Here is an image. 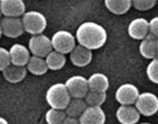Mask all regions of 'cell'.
<instances>
[{"label":"cell","mask_w":158,"mask_h":124,"mask_svg":"<svg viewBox=\"0 0 158 124\" xmlns=\"http://www.w3.org/2000/svg\"><path fill=\"white\" fill-rule=\"evenodd\" d=\"M77 42L89 50L101 49L107 41V33L102 25L94 22H85L76 31Z\"/></svg>","instance_id":"cell-1"},{"label":"cell","mask_w":158,"mask_h":124,"mask_svg":"<svg viewBox=\"0 0 158 124\" xmlns=\"http://www.w3.org/2000/svg\"><path fill=\"white\" fill-rule=\"evenodd\" d=\"M45 98L49 106H51V108L64 111L68 107V105L71 101L73 97L70 96L66 84L58 82V84H54L48 89Z\"/></svg>","instance_id":"cell-2"},{"label":"cell","mask_w":158,"mask_h":124,"mask_svg":"<svg viewBox=\"0 0 158 124\" xmlns=\"http://www.w3.org/2000/svg\"><path fill=\"white\" fill-rule=\"evenodd\" d=\"M22 20H23L25 32L32 34V36L42 34L45 31L46 25H48V20H46L45 16L36 10L26 11L22 17Z\"/></svg>","instance_id":"cell-3"},{"label":"cell","mask_w":158,"mask_h":124,"mask_svg":"<svg viewBox=\"0 0 158 124\" xmlns=\"http://www.w3.org/2000/svg\"><path fill=\"white\" fill-rule=\"evenodd\" d=\"M52 46L53 50L62 54L71 53L76 48L77 39L68 31H58L52 35Z\"/></svg>","instance_id":"cell-4"},{"label":"cell","mask_w":158,"mask_h":124,"mask_svg":"<svg viewBox=\"0 0 158 124\" xmlns=\"http://www.w3.org/2000/svg\"><path fill=\"white\" fill-rule=\"evenodd\" d=\"M28 49L33 56L46 58L53 51L52 41L44 34L34 35L28 41Z\"/></svg>","instance_id":"cell-5"},{"label":"cell","mask_w":158,"mask_h":124,"mask_svg":"<svg viewBox=\"0 0 158 124\" xmlns=\"http://www.w3.org/2000/svg\"><path fill=\"white\" fill-rule=\"evenodd\" d=\"M135 106L143 116H152L158 112V97L149 92L139 95Z\"/></svg>","instance_id":"cell-6"},{"label":"cell","mask_w":158,"mask_h":124,"mask_svg":"<svg viewBox=\"0 0 158 124\" xmlns=\"http://www.w3.org/2000/svg\"><path fill=\"white\" fill-rule=\"evenodd\" d=\"M67 89L73 98H82L85 99L89 93L88 79L82 76H73L66 81Z\"/></svg>","instance_id":"cell-7"},{"label":"cell","mask_w":158,"mask_h":124,"mask_svg":"<svg viewBox=\"0 0 158 124\" xmlns=\"http://www.w3.org/2000/svg\"><path fill=\"white\" fill-rule=\"evenodd\" d=\"M24 24L22 18L16 17H3L1 19V34L9 39H16L19 37L23 33Z\"/></svg>","instance_id":"cell-8"},{"label":"cell","mask_w":158,"mask_h":124,"mask_svg":"<svg viewBox=\"0 0 158 124\" xmlns=\"http://www.w3.org/2000/svg\"><path fill=\"white\" fill-rule=\"evenodd\" d=\"M139 89L132 84H123L116 89L115 99L121 105H133L138 99Z\"/></svg>","instance_id":"cell-9"},{"label":"cell","mask_w":158,"mask_h":124,"mask_svg":"<svg viewBox=\"0 0 158 124\" xmlns=\"http://www.w3.org/2000/svg\"><path fill=\"white\" fill-rule=\"evenodd\" d=\"M26 6L24 0H1L0 1V10L5 17H23Z\"/></svg>","instance_id":"cell-10"},{"label":"cell","mask_w":158,"mask_h":124,"mask_svg":"<svg viewBox=\"0 0 158 124\" xmlns=\"http://www.w3.org/2000/svg\"><path fill=\"white\" fill-rule=\"evenodd\" d=\"M128 34L133 39H140L142 41L150 34L149 30V22L145 18H135L129 24Z\"/></svg>","instance_id":"cell-11"},{"label":"cell","mask_w":158,"mask_h":124,"mask_svg":"<svg viewBox=\"0 0 158 124\" xmlns=\"http://www.w3.org/2000/svg\"><path fill=\"white\" fill-rule=\"evenodd\" d=\"M116 118L121 124H138L140 120V113L135 106L121 105L116 110Z\"/></svg>","instance_id":"cell-12"},{"label":"cell","mask_w":158,"mask_h":124,"mask_svg":"<svg viewBox=\"0 0 158 124\" xmlns=\"http://www.w3.org/2000/svg\"><path fill=\"white\" fill-rule=\"evenodd\" d=\"M79 120L81 124H105L106 115L101 106H88Z\"/></svg>","instance_id":"cell-13"},{"label":"cell","mask_w":158,"mask_h":124,"mask_svg":"<svg viewBox=\"0 0 158 124\" xmlns=\"http://www.w3.org/2000/svg\"><path fill=\"white\" fill-rule=\"evenodd\" d=\"M10 56H11V64L20 65V67H25L31 60V51L28 48H26L23 44L16 43L14 44L9 50Z\"/></svg>","instance_id":"cell-14"},{"label":"cell","mask_w":158,"mask_h":124,"mask_svg":"<svg viewBox=\"0 0 158 124\" xmlns=\"http://www.w3.org/2000/svg\"><path fill=\"white\" fill-rule=\"evenodd\" d=\"M93 59V53L92 50L87 49L82 45H77L73 51L70 53V61L73 65L79 67V68H82V67H86L88 65Z\"/></svg>","instance_id":"cell-15"},{"label":"cell","mask_w":158,"mask_h":124,"mask_svg":"<svg viewBox=\"0 0 158 124\" xmlns=\"http://www.w3.org/2000/svg\"><path fill=\"white\" fill-rule=\"evenodd\" d=\"M139 52L145 59H155L158 53V39L149 34L139 45Z\"/></svg>","instance_id":"cell-16"},{"label":"cell","mask_w":158,"mask_h":124,"mask_svg":"<svg viewBox=\"0 0 158 124\" xmlns=\"http://www.w3.org/2000/svg\"><path fill=\"white\" fill-rule=\"evenodd\" d=\"M27 68L25 67H20V65H15L11 64L9 65L8 68H6L2 71L3 78L6 79L8 82H11V84H17V82H20L23 79H25L27 75Z\"/></svg>","instance_id":"cell-17"},{"label":"cell","mask_w":158,"mask_h":124,"mask_svg":"<svg viewBox=\"0 0 158 124\" xmlns=\"http://www.w3.org/2000/svg\"><path fill=\"white\" fill-rule=\"evenodd\" d=\"M88 85L89 90H92V92L106 93V90L110 87V81L106 75L101 73V72H96L88 78Z\"/></svg>","instance_id":"cell-18"},{"label":"cell","mask_w":158,"mask_h":124,"mask_svg":"<svg viewBox=\"0 0 158 124\" xmlns=\"http://www.w3.org/2000/svg\"><path fill=\"white\" fill-rule=\"evenodd\" d=\"M105 7L115 15H123L128 13L132 7V0H104Z\"/></svg>","instance_id":"cell-19"},{"label":"cell","mask_w":158,"mask_h":124,"mask_svg":"<svg viewBox=\"0 0 158 124\" xmlns=\"http://www.w3.org/2000/svg\"><path fill=\"white\" fill-rule=\"evenodd\" d=\"M88 107L87 103L82 98H73L69 103L68 107L64 110L67 116L79 118L82 115V113L86 111V108Z\"/></svg>","instance_id":"cell-20"},{"label":"cell","mask_w":158,"mask_h":124,"mask_svg":"<svg viewBox=\"0 0 158 124\" xmlns=\"http://www.w3.org/2000/svg\"><path fill=\"white\" fill-rule=\"evenodd\" d=\"M27 70L35 76H42L46 73L49 70V67L46 64V61L44 58H40V56H33L31 58L30 62L26 65Z\"/></svg>","instance_id":"cell-21"},{"label":"cell","mask_w":158,"mask_h":124,"mask_svg":"<svg viewBox=\"0 0 158 124\" xmlns=\"http://www.w3.org/2000/svg\"><path fill=\"white\" fill-rule=\"evenodd\" d=\"M46 64L49 67V70H60L66 64V56L60 52H56L53 50L49 56L45 58Z\"/></svg>","instance_id":"cell-22"},{"label":"cell","mask_w":158,"mask_h":124,"mask_svg":"<svg viewBox=\"0 0 158 124\" xmlns=\"http://www.w3.org/2000/svg\"><path fill=\"white\" fill-rule=\"evenodd\" d=\"M67 118L66 112L62 110L56 108H50L45 114V121L48 124H63Z\"/></svg>","instance_id":"cell-23"},{"label":"cell","mask_w":158,"mask_h":124,"mask_svg":"<svg viewBox=\"0 0 158 124\" xmlns=\"http://www.w3.org/2000/svg\"><path fill=\"white\" fill-rule=\"evenodd\" d=\"M106 101V93L92 92L89 90L87 96L85 97V101L88 106H102Z\"/></svg>","instance_id":"cell-24"},{"label":"cell","mask_w":158,"mask_h":124,"mask_svg":"<svg viewBox=\"0 0 158 124\" xmlns=\"http://www.w3.org/2000/svg\"><path fill=\"white\" fill-rule=\"evenodd\" d=\"M146 73L150 81L158 85V58H155L149 62L146 69Z\"/></svg>","instance_id":"cell-25"},{"label":"cell","mask_w":158,"mask_h":124,"mask_svg":"<svg viewBox=\"0 0 158 124\" xmlns=\"http://www.w3.org/2000/svg\"><path fill=\"white\" fill-rule=\"evenodd\" d=\"M158 2V0H132V6L137 10L145 11L154 8L155 5Z\"/></svg>","instance_id":"cell-26"},{"label":"cell","mask_w":158,"mask_h":124,"mask_svg":"<svg viewBox=\"0 0 158 124\" xmlns=\"http://www.w3.org/2000/svg\"><path fill=\"white\" fill-rule=\"evenodd\" d=\"M9 65H11V56H10L9 50L1 48L0 49V70L3 71Z\"/></svg>","instance_id":"cell-27"},{"label":"cell","mask_w":158,"mask_h":124,"mask_svg":"<svg viewBox=\"0 0 158 124\" xmlns=\"http://www.w3.org/2000/svg\"><path fill=\"white\" fill-rule=\"evenodd\" d=\"M149 30L150 34L158 39V16L152 18V20L149 22Z\"/></svg>","instance_id":"cell-28"},{"label":"cell","mask_w":158,"mask_h":124,"mask_svg":"<svg viewBox=\"0 0 158 124\" xmlns=\"http://www.w3.org/2000/svg\"><path fill=\"white\" fill-rule=\"evenodd\" d=\"M63 124H81L80 120L77 118H71V116H67V118L64 120Z\"/></svg>","instance_id":"cell-29"},{"label":"cell","mask_w":158,"mask_h":124,"mask_svg":"<svg viewBox=\"0 0 158 124\" xmlns=\"http://www.w3.org/2000/svg\"><path fill=\"white\" fill-rule=\"evenodd\" d=\"M0 124H9V123H8V121H7L6 118H0Z\"/></svg>","instance_id":"cell-30"},{"label":"cell","mask_w":158,"mask_h":124,"mask_svg":"<svg viewBox=\"0 0 158 124\" xmlns=\"http://www.w3.org/2000/svg\"><path fill=\"white\" fill-rule=\"evenodd\" d=\"M138 124H150V123H148V122H142V123H138Z\"/></svg>","instance_id":"cell-31"},{"label":"cell","mask_w":158,"mask_h":124,"mask_svg":"<svg viewBox=\"0 0 158 124\" xmlns=\"http://www.w3.org/2000/svg\"><path fill=\"white\" fill-rule=\"evenodd\" d=\"M157 58H158V56H157Z\"/></svg>","instance_id":"cell-32"}]
</instances>
